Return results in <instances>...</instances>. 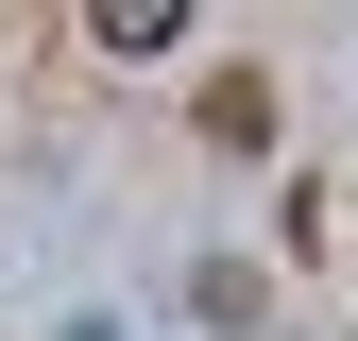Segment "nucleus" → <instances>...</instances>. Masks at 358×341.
I'll return each instance as SVG.
<instances>
[{
	"mask_svg": "<svg viewBox=\"0 0 358 341\" xmlns=\"http://www.w3.org/2000/svg\"><path fill=\"white\" fill-rule=\"evenodd\" d=\"M205 137H222V154H273V85L222 68V85H205Z\"/></svg>",
	"mask_w": 358,
	"mask_h": 341,
	"instance_id": "obj_1",
	"label": "nucleus"
}]
</instances>
